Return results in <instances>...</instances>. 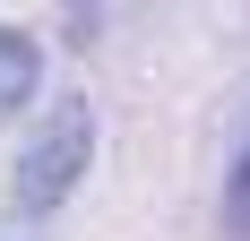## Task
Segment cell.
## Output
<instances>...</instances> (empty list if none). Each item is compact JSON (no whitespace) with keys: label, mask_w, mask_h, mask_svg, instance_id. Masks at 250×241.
Here are the masks:
<instances>
[{"label":"cell","mask_w":250,"mask_h":241,"mask_svg":"<svg viewBox=\"0 0 250 241\" xmlns=\"http://www.w3.org/2000/svg\"><path fill=\"white\" fill-rule=\"evenodd\" d=\"M86 164H95V112H86V95H69V103H52L43 129L18 146V172H9L18 216H52V207L86 181Z\"/></svg>","instance_id":"cell-1"},{"label":"cell","mask_w":250,"mask_h":241,"mask_svg":"<svg viewBox=\"0 0 250 241\" xmlns=\"http://www.w3.org/2000/svg\"><path fill=\"white\" fill-rule=\"evenodd\" d=\"M35 78H43V43L18 35V26H0V120H18L35 103Z\"/></svg>","instance_id":"cell-2"},{"label":"cell","mask_w":250,"mask_h":241,"mask_svg":"<svg viewBox=\"0 0 250 241\" xmlns=\"http://www.w3.org/2000/svg\"><path fill=\"white\" fill-rule=\"evenodd\" d=\"M225 233L250 241V129H242V155H233V172H225Z\"/></svg>","instance_id":"cell-3"}]
</instances>
